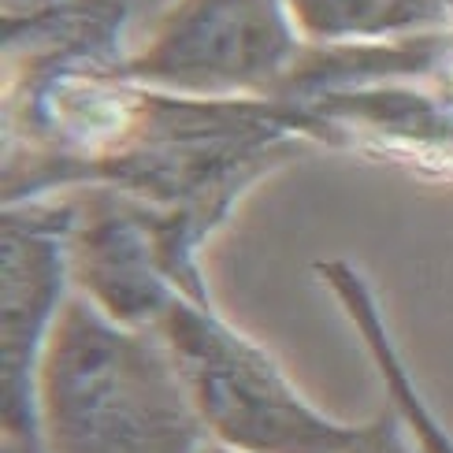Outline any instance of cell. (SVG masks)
<instances>
[{
	"label": "cell",
	"instance_id": "cell-1",
	"mask_svg": "<svg viewBox=\"0 0 453 453\" xmlns=\"http://www.w3.org/2000/svg\"><path fill=\"white\" fill-rule=\"evenodd\" d=\"M45 453H216L157 327H127L71 294L34 380Z\"/></svg>",
	"mask_w": 453,
	"mask_h": 453
},
{
	"label": "cell",
	"instance_id": "cell-2",
	"mask_svg": "<svg viewBox=\"0 0 453 453\" xmlns=\"http://www.w3.org/2000/svg\"><path fill=\"white\" fill-rule=\"evenodd\" d=\"M172 349L204 427L226 453H365L387 412L338 424L312 409L268 349L234 331L212 301L179 294L153 324Z\"/></svg>",
	"mask_w": 453,
	"mask_h": 453
},
{
	"label": "cell",
	"instance_id": "cell-3",
	"mask_svg": "<svg viewBox=\"0 0 453 453\" xmlns=\"http://www.w3.org/2000/svg\"><path fill=\"white\" fill-rule=\"evenodd\" d=\"M309 52L287 0H175L111 74L179 97H272Z\"/></svg>",
	"mask_w": 453,
	"mask_h": 453
},
{
	"label": "cell",
	"instance_id": "cell-4",
	"mask_svg": "<svg viewBox=\"0 0 453 453\" xmlns=\"http://www.w3.org/2000/svg\"><path fill=\"white\" fill-rule=\"evenodd\" d=\"M79 201L4 204V453H45L34 380L71 282Z\"/></svg>",
	"mask_w": 453,
	"mask_h": 453
},
{
	"label": "cell",
	"instance_id": "cell-5",
	"mask_svg": "<svg viewBox=\"0 0 453 453\" xmlns=\"http://www.w3.org/2000/svg\"><path fill=\"white\" fill-rule=\"evenodd\" d=\"M309 45H387L453 30L449 0H287Z\"/></svg>",
	"mask_w": 453,
	"mask_h": 453
},
{
	"label": "cell",
	"instance_id": "cell-6",
	"mask_svg": "<svg viewBox=\"0 0 453 453\" xmlns=\"http://www.w3.org/2000/svg\"><path fill=\"white\" fill-rule=\"evenodd\" d=\"M216 453H226V449H216ZM365 453H409V446H405V435H402V412L398 409H387V424H383V435L375 439V446L372 449H365Z\"/></svg>",
	"mask_w": 453,
	"mask_h": 453
},
{
	"label": "cell",
	"instance_id": "cell-7",
	"mask_svg": "<svg viewBox=\"0 0 453 453\" xmlns=\"http://www.w3.org/2000/svg\"><path fill=\"white\" fill-rule=\"evenodd\" d=\"M67 4V0H4V23H19V19H34L42 12H52Z\"/></svg>",
	"mask_w": 453,
	"mask_h": 453
},
{
	"label": "cell",
	"instance_id": "cell-8",
	"mask_svg": "<svg viewBox=\"0 0 453 453\" xmlns=\"http://www.w3.org/2000/svg\"><path fill=\"white\" fill-rule=\"evenodd\" d=\"M449 4H453V0H449Z\"/></svg>",
	"mask_w": 453,
	"mask_h": 453
}]
</instances>
